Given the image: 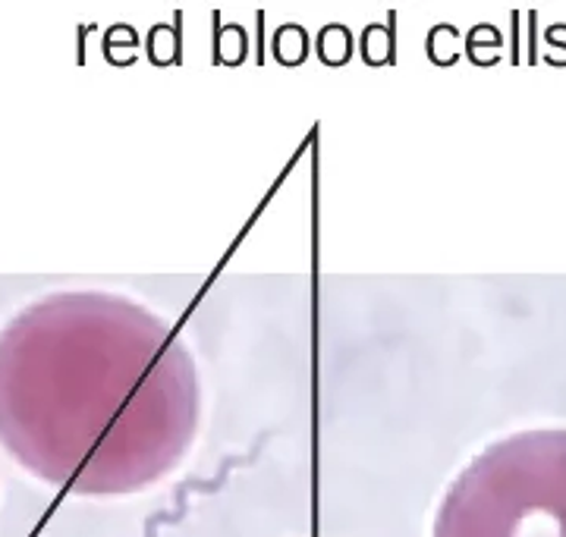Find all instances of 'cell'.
Returning a JSON list of instances; mask_svg holds the SVG:
<instances>
[{"mask_svg":"<svg viewBox=\"0 0 566 537\" xmlns=\"http://www.w3.org/2000/svg\"><path fill=\"white\" fill-rule=\"evenodd\" d=\"M199 424L196 358L133 298L51 293L0 327V446L39 481L139 494L180 468Z\"/></svg>","mask_w":566,"mask_h":537,"instance_id":"6da1fadb","label":"cell"},{"mask_svg":"<svg viewBox=\"0 0 566 537\" xmlns=\"http://www.w3.org/2000/svg\"><path fill=\"white\" fill-rule=\"evenodd\" d=\"M431 537H566V428L485 446L447 487Z\"/></svg>","mask_w":566,"mask_h":537,"instance_id":"7a4b0ae2","label":"cell"}]
</instances>
